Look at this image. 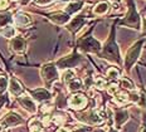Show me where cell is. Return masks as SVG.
<instances>
[{
    "label": "cell",
    "mask_w": 146,
    "mask_h": 132,
    "mask_svg": "<svg viewBox=\"0 0 146 132\" xmlns=\"http://www.w3.org/2000/svg\"><path fill=\"white\" fill-rule=\"evenodd\" d=\"M10 47L11 49L15 52V53H24L27 49V43H25V39L20 35H15L14 38H11L10 40Z\"/></svg>",
    "instance_id": "11"
},
{
    "label": "cell",
    "mask_w": 146,
    "mask_h": 132,
    "mask_svg": "<svg viewBox=\"0 0 146 132\" xmlns=\"http://www.w3.org/2000/svg\"><path fill=\"white\" fill-rule=\"evenodd\" d=\"M78 45H80L81 50L90 52V53H97V52L101 50V44H100V42H97L92 36L82 39V40L78 43Z\"/></svg>",
    "instance_id": "6"
},
{
    "label": "cell",
    "mask_w": 146,
    "mask_h": 132,
    "mask_svg": "<svg viewBox=\"0 0 146 132\" xmlns=\"http://www.w3.org/2000/svg\"><path fill=\"white\" fill-rule=\"evenodd\" d=\"M8 88H9V92L15 97H19L24 92V87L22 86V83H20L17 78H14V77H11V78L9 79Z\"/></svg>",
    "instance_id": "13"
},
{
    "label": "cell",
    "mask_w": 146,
    "mask_h": 132,
    "mask_svg": "<svg viewBox=\"0 0 146 132\" xmlns=\"http://www.w3.org/2000/svg\"><path fill=\"white\" fill-rule=\"evenodd\" d=\"M57 132H72L71 130H68V128H66V127H60L57 130Z\"/></svg>",
    "instance_id": "35"
},
{
    "label": "cell",
    "mask_w": 146,
    "mask_h": 132,
    "mask_svg": "<svg viewBox=\"0 0 146 132\" xmlns=\"http://www.w3.org/2000/svg\"><path fill=\"white\" fill-rule=\"evenodd\" d=\"M74 77H76L74 70H72V69H64V72H63V76H62V79L68 83V82L71 81V79L74 78Z\"/></svg>",
    "instance_id": "24"
},
{
    "label": "cell",
    "mask_w": 146,
    "mask_h": 132,
    "mask_svg": "<svg viewBox=\"0 0 146 132\" xmlns=\"http://www.w3.org/2000/svg\"><path fill=\"white\" fill-rule=\"evenodd\" d=\"M8 83L9 79L5 76H0V94H3L5 91L8 90Z\"/></svg>",
    "instance_id": "26"
},
{
    "label": "cell",
    "mask_w": 146,
    "mask_h": 132,
    "mask_svg": "<svg viewBox=\"0 0 146 132\" xmlns=\"http://www.w3.org/2000/svg\"><path fill=\"white\" fill-rule=\"evenodd\" d=\"M139 99H140V94L137 93V92H132L131 94H129V101H131V102L137 103Z\"/></svg>",
    "instance_id": "31"
},
{
    "label": "cell",
    "mask_w": 146,
    "mask_h": 132,
    "mask_svg": "<svg viewBox=\"0 0 146 132\" xmlns=\"http://www.w3.org/2000/svg\"><path fill=\"white\" fill-rule=\"evenodd\" d=\"M141 132H146V127H144V128H142V131Z\"/></svg>",
    "instance_id": "40"
},
{
    "label": "cell",
    "mask_w": 146,
    "mask_h": 132,
    "mask_svg": "<svg viewBox=\"0 0 146 132\" xmlns=\"http://www.w3.org/2000/svg\"><path fill=\"white\" fill-rule=\"evenodd\" d=\"M30 93H32V98L36 102H45V101H49L52 97L50 92L45 88H36Z\"/></svg>",
    "instance_id": "12"
},
{
    "label": "cell",
    "mask_w": 146,
    "mask_h": 132,
    "mask_svg": "<svg viewBox=\"0 0 146 132\" xmlns=\"http://www.w3.org/2000/svg\"><path fill=\"white\" fill-rule=\"evenodd\" d=\"M93 83H95V86L97 88L102 90V88H105V86H106V81H105V78H102V77L98 76V77H96V78H95Z\"/></svg>",
    "instance_id": "28"
},
{
    "label": "cell",
    "mask_w": 146,
    "mask_h": 132,
    "mask_svg": "<svg viewBox=\"0 0 146 132\" xmlns=\"http://www.w3.org/2000/svg\"><path fill=\"white\" fill-rule=\"evenodd\" d=\"M42 78L47 84H50L53 82L58 81L59 74H58V69H57V66L53 63H47L42 67Z\"/></svg>",
    "instance_id": "2"
},
{
    "label": "cell",
    "mask_w": 146,
    "mask_h": 132,
    "mask_svg": "<svg viewBox=\"0 0 146 132\" xmlns=\"http://www.w3.org/2000/svg\"><path fill=\"white\" fill-rule=\"evenodd\" d=\"M108 9H110V5L107 1H100L98 4L93 8V13L96 15H105L108 11Z\"/></svg>",
    "instance_id": "19"
},
{
    "label": "cell",
    "mask_w": 146,
    "mask_h": 132,
    "mask_svg": "<svg viewBox=\"0 0 146 132\" xmlns=\"http://www.w3.org/2000/svg\"><path fill=\"white\" fill-rule=\"evenodd\" d=\"M120 84H121V87L122 88H126V90H132L133 88V86H132V83L129 81V79H121V82H120Z\"/></svg>",
    "instance_id": "30"
},
{
    "label": "cell",
    "mask_w": 146,
    "mask_h": 132,
    "mask_svg": "<svg viewBox=\"0 0 146 132\" xmlns=\"http://www.w3.org/2000/svg\"><path fill=\"white\" fill-rule=\"evenodd\" d=\"M107 77L111 79H116L120 77V70L117 68H115V67H111V68L107 69Z\"/></svg>",
    "instance_id": "27"
},
{
    "label": "cell",
    "mask_w": 146,
    "mask_h": 132,
    "mask_svg": "<svg viewBox=\"0 0 146 132\" xmlns=\"http://www.w3.org/2000/svg\"><path fill=\"white\" fill-rule=\"evenodd\" d=\"M83 8V3L82 1H72L69 4H67L66 7V13L68 15H72V14H76Z\"/></svg>",
    "instance_id": "17"
},
{
    "label": "cell",
    "mask_w": 146,
    "mask_h": 132,
    "mask_svg": "<svg viewBox=\"0 0 146 132\" xmlns=\"http://www.w3.org/2000/svg\"><path fill=\"white\" fill-rule=\"evenodd\" d=\"M11 21H13V18H11L10 14H8V13L0 14V28H4V27L9 25Z\"/></svg>",
    "instance_id": "22"
},
{
    "label": "cell",
    "mask_w": 146,
    "mask_h": 132,
    "mask_svg": "<svg viewBox=\"0 0 146 132\" xmlns=\"http://www.w3.org/2000/svg\"><path fill=\"white\" fill-rule=\"evenodd\" d=\"M129 101V94H126V93H118L116 97H115V102H116L117 104H125Z\"/></svg>",
    "instance_id": "25"
},
{
    "label": "cell",
    "mask_w": 146,
    "mask_h": 132,
    "mask_svg": "<svg viewBox=\"0 0 146 132\" xmlns=\"http://www.w3.org/2000/svg\"><path fill=\"white\" fill-rule=\"evenodd\" d=\"M71 23H69V25H68V28L69 30H72V32H77L80 28H82L83 27V24H84V18H81V17H76L73 20H69Z\"/></svg>",
    "instance_id": "18"
},
{
    "label": "cell",
    "mask_w": 146,
    "mask_h": 132,
    "mask_svg": "<svg viewBox=\"0 0 146 132\" xmlns=\"http://www.w3.org/2000/svg\"><path fill=\"white\" fill-rule=\"evenodd\" d=\"M49 19L53 21L54 24H58V25H64V24L69 23L71 20V17H69L64 11H57V13H53L49 15Z\"/></svg>",
    "instance_id": "14"
},
{
    "label": "cell",
    "mask_w": 146,
    "mask_h": 132,
    "mask_svg": "<svg viewBox=\"0 0 146 132\" xmlns=\"http://www.w3.org/2000/svg\"><path fill=\"white\" fill-rule=\"evenodd\" d=\"M0 132H1V126H0Z\"/></svg>",
    "instance_id": "42"
},
{
    "label": "cell",
    "mask_w": 146,
    "mask_h": 132,
    "mask_svg": "<svg viewBox=\"0 0 146 132\" xmlns=\"http://www.w3.org/2000/svg\"><path fill=\"white\" fill-rule=\"evenodd\" d=\"M54 0H34V3L36 5H40V7H44V5H49L52 4Z\"/></svg>",
    "instance_id": "32"
},
{
    "label": "cell",
    "mask_w": 146,
    "mask_h": 132,
    "mask_svg": "<svg viewBox=\"0 0 146 132\" xmlns=\"http://www.w3.org/2000/svg\"><path fill=\"white\" fill-rule=\"evenodd\" d=\"M29 128H30V132H43V125L38 119H33L29 125Z\"/></svg>",
    "instance_id": "23"
},
{
    "label": "cell",
    "mask_w": 146,
    "mask_h": 132,
    "mask_svg": "<svg viewBox=\"0 0 146 132\" xmlns=\"http://www.w3.org/2000/svg\"><path fill=\"white\" fill-rule=\"evenodd\" d=\"M23 118L20 117L18 113L15 112H9L5 115V117L1 119V127H14V126H18L20 123H23Z\"/></svg>",
    "instance_id": "8"
},
{
    "label": "cell",
    "mask_w": 146,
    "mask_h": 132,
    "mask_svg": "<svg viewBox=\"0 0 146 132\" xmlns=\"http://www.w3.org/2000/svg\"><path fill=\"white\" fill-rule=\"evenodd\" d=\"M9 7V0H0V10H5Z\"/></svg>",
    "instance_id": "33"
},
{
    "label": "cell",
    "mask_w": 146,
    "mask_h": 132,
    "mask_svg": "<svg viewBox=\"0 0 146 132\" xmlns=\"http://www.w3.org/2000/svg\"><path fill=\"white\" fill-rule=\"evenodd\" d=\"M68 104H69V107L73 108V109H82L83 107H86L87 98H86L84 94H82V93L73 94V96L69 97Z\"/></svg>",
    "instance_id": "9"
},
{
    "label": "cell",
    "mask_w": 146,
    "mask_h": 132,
    "mask_svg": "<svg viewBox=\"0 0 146 132\" xmlns=\"http://www.w3.org/2000/svg\"><path fill=\"white\" fill-rule=\"evenodd\" d=\"M142 32H144V34H146V20L144 21V28H142Z\"/></svg>",
    "instance_id": "36"
},
{
    "label": "cell",
    "mask_w": 146,
    "mask_h": 132,
    "mask_svg": "<svg viewBox=\"0 0 146 132\" xmlns=\"http://www.w3.org/2000/svg\"><path fill=\"white\" fill-rule=\"evenodd\" d=\"M103 57L106 59H108L110 62L120 63V52H118V48H117L116 42H115L113 35H111L110 40L105 45V48H103Z\"/></svg>",
    "instance_id": "1"
},
{
    "label": "cell",
    "mask_w": 146,
    "mask_h": 132,
    "mask_svg": "<svg viewBox=\"0 0 146 132\" xmlns=\"http://www.w3.org/2000/svg\"><path fill=\"white\" fill-rule=\"evenodd\" d=\"M139 94H140V99H139L137 104L141 108H146V92H141V93H139Z\"/></svg>",
    "instance_id": "29"
},
{
    "label": "cell",
    "mask_w": 146,
    "mask_h": 132,
    "mask_svg": "<svg viewBox=\"0 0 146 132\" xmlns=\"http://www.w3.org/2000/svg\"><path fill=\"white\" fill-rule=\"evenodd\" d=\"M14 23L17 24L18 27H23V28H25V27H28L29 24L32 23V18L25 13H18L14 17Z\"/></svg>",
    "instance_id": "15"
},
{
    "label": "cell",
    "mask_w": 146,
    "mask_h": 132,
    "mask_svg": "<svg viewBox=\"0 0 146 132\" xmlns=\"http://www.w3.org/2000/svg\"><path fill=\"white\" fill-rule=\"evenodd\" d=\"M18 101H19L20 106H22L25 111H28L29 113L36 112V104L34 102V99H33L32 97H29L28 94H20Z\"/></svg>",
    "instance_id": "10"
},
{
    "label": "cell",
    "mask_w": 146,
    "mask_h": 132,
    "mask_svg": "<svg viewBox=\"0 0 146 132\" xmlns=\"http://www.w3.org/2000/svg\"><path fill=\"white\" fill-rule=\"evenodd\" d=\"M82 88V81L78 78H73L68 82V90L71 92H77Z\"/></svg>",
    "instance_id": "21"
},
{
    "label": "cell",
    "mask_w": 146,
    "mask_h": 132,
    "mask_svg": "<svg viewBox=\"0 0 146 132\" xmlns=\"http://www.w3.org/2000/svg\"><path fill=\"white\" fill-rule=\"evenodd\" d=\"M129 4H130V10H129V14H127V17L123 19V24L129 25L130 28L139 29L140 28V17L137 15V11H136L133 3L130 1Z\"/></svg>",
    "instance_id": "7"
},
{
    "label": "cell",
    "mask_w": 146,
    "mask_h": 132,
    "mask_svg": "<svg viewBox=\"0 0 146 132\" xmlns=\"http://www.w3.org/2000/svg\"><path fill=\"white\" fill-rule=\"evenodd\" d=\"M108 132H116V131H115L113 128H110V131H108Z\"/></svg>",
    "instance_id": "39"
},
{
    "label": "cell",
    "mask_w": 146,
    "mask_h": 132,
    "mask_svg": "<svg viewBox=\"0 0 146 132\" xmlns=\"http://www.w3.org/2000/svg\"><path fill=\"white\" fill-rule=\"evenodd\" d=\"M29 1H32V0H23V4H28Z\"/></svg>",
    "instance_id": "38"
},
{
    "label": "cell",
    "mask_w": 146,
    "mask_h": 132,
    "mask_svg": "<svg viewBox=\"0 0 146 132\" xmlns=\"http://www.w3.org/2000/svg\"><path fill=\"white\" fill-rule=\"evenodd\" d=\"M93 132H105V130H102V128H97V130H95Z\"/></svg>",
    "instance_id": "37"
},
{
    "label": "cell",
    "mask_w": 146,
    "mask_h": 132,
    "mask_svg": "<svg viewBox=\"0 0 146 132\" xmlns=\"http://www.w3.org/2000/svg\"><path fill=\"white\" fill-rule=\"evenodd\" d=\"M0 34H1L4 38H8V39H11V38H14L15 35H17V30H15V28L13 25H7V27H4V28H1L0 29Z\"/></svg>",
    "instance_id": "20"
},
{
    "label": "cell",
    "mask_w": 146,
    "mask_h": 132,
    "mask_svg": "<svg viewBox=\"0 0 146 132\" xmlns=\"http://www.w3.org/2000/svg\"><path fill=\"white\" fill-rule=\"evenodd\" d=\"M82 57L80 54H71V56L63 57L57 62V67L62 69H71L72 67H76L81 63Z\"/></svg>",
    "instance_id": "5"
},
{
    "label": "cell",
    "mask_w": 146,
    "mask_h": 132,
    "mask_svg": "<svg viewBox=\"0 0 146 132\" xmlns=\"http://www.w3.org/2000/svg\"><path fill=\"white\" fill-rule=\"evenodd\" d=\"M117 92V86L116 84H111L108 87V93L110 94H115Z\"/></svg>",
    "instance_id": "34"
},
{
    "label": "cell",
    "mask_w": 146,
    "mask_h": 132,
    "mask_svg": "<svg viewBox=\"0 0 146 132\" xmlns=\"http://www.w3.org/2000/svg\"><path fill=\"white\" fill-rule=\"evenodd\" d=\"M80 118L90 125H100L106 119V113L102 109H93V111L88 112L87 115L81 116Z\"/></svg>",
    "instance_id": "4"
},
{
    "label": "cell",
    "mask_w": 146,
    "mask_h": 132,
    "mask_svg": "<svg viewBox=\"0 0 146 132\" xmlns=\"http://www.w3.org/2000/svg\"><path fill=\"white\" fill-rule=\"evenodd\" d=\"M10 1H17V0H10Z\"/></svg>",
    "instance_id": "41"
},
{
    "label": "cell",
    "mask_w": 146,
    "mask_h": 132,
    "mask_svg": "<svg viewBox=\"0 0 146 132\" xmlns=\"http://www.w3.org/2000/svg\"><path fill=\"white\" fill-rule=\"evenodd\" d=\"M127 119H129V112L126 109H120L115 113V123H116L117 128H120Z\"/></svg>",
    "instance_id": "16"
},
{
    "label": "cell",
    "mask_w": 146,
    "mask_h": 132,
    "mask_svg": "<svg viewBox=\"0 0 146 132\" xmlns=\"http://www.w3.org/2000/svg\"><path fill=\"white\" fill-rule=\"evenodd\" d=\"M141 49H142V42H137L129 49L126 57H125V67H126V69H130L132 67V64L137 60L140 53H141Z\"/></svg>",
    "instance_id": "3"
}]
</instances>
